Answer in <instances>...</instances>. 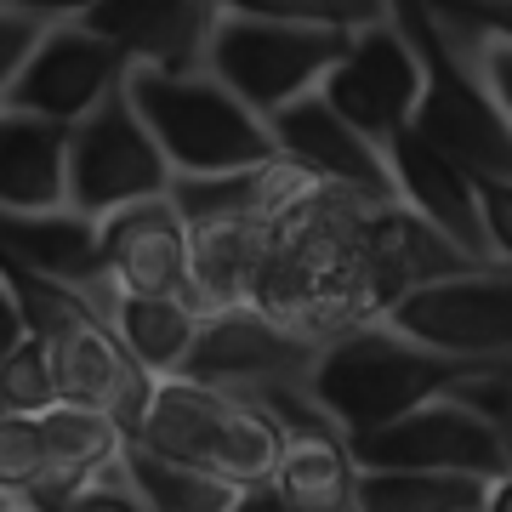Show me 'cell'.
<instances>
[{"instance_id": "4316f807", "label": "cell", "mask_w": 512, "mask_h": 512, "mask_svg": "<svg viewBox=\"0 0 512 512\" xmlns=\"http://www.w3.org/2000/svg\"><path fill=\"white\" fill-rule=\"evenodd\" d=\"M52 478L46 467V444H40V421L23 410H0V490L23 501Z\"/></svg>"}, {"instance_id": "ac0fdd59", "label": "cell", "mask_w": 512, "mask_h": 512, "mask_svg": "<svg viewBox=\"0 0 512 512\" xmlns=\"http://www.w3.org/2000/svg\"><path fill=\"white\" fill-rule=\"evenodd\" d=\"M0 262L69 285V291H80L92 308H97V291L109 285V279H103V256H97V222L69 211V205L0 211Z\"/></svg>"}, {"instance_id": "d6a6232c", "label": "cell", "mask_w": 512, "mask_h": 512, "mask_svg": "<svg viewBox=\"0 0 512 512\" xmlns=\"http://www.w3.org/2000/svg\"><path fill=\"white\" fill-rule=\"evenodd\" d=\"M0 512H12V495H6V490H0Z\"/></svg>"}, {"instance_id": "d4e9b609", "label": "cell", "mask_w": 512, "mask_h": 512, "mask_svg": "<svg viewBox=\"0 0 512 512\" xmlns=\"http://www.w3.org/2000/svg\"><path fill=\"white\" fill-rule=\"evenodd\" d=\"M217 12L245 18H279V23H313V29H365L393 18V0H211Z\"/></svg>"}, {"instance_id": "f1b7e54d", "label": "cell", "mask_w": 512, "mask_h": 512, "mask_svg": "<svg viewBox=\"0 0 512 512\" xmlns=\"http://www.w3.org/2000/svg\"><path fill=\"white\" fill-rule=\"evenodd\" d=\"M40 29H46L40 18H23V12H6V6H0V103H6V86H12V74L23 69V57H29V46L40 40Z\"/></svg>"}, {"instance_id": "52a82bcc", "label": "cell", "mask_w": 512, "mask_h": 512, "mask_svg": "<svg viewBox=\"0 0 512 512\" xmlns=\"http://www.w3.org/2000/svg\"><path fill=\"white\" fill-rule=\"evenodd\" d=\"M376 319L444 359H512V274L473 262L410 285Z\"/></svg>"}, {"instance_id": "e0dca14e", "label": "cell", "mask_w": 512, "mask_h": 512, "mask_svg": "<svg viewBox=\"0 0 512 512\" xmlns=\"http://www.w3.org/2000/svg\"><path fill=\"white\" fill-rule=\"evenodd\" d=\"M97 256L103 279L114 291L131 296H183L188 285V222L177 205L165 200H137L120 205L109 217H97Z\"/></svg>"}, {"instance_id": "277c9868", "label": "cell", "mask_w": 512, "mask_h": 512, "mask_svg": "<svg viewBox=\"0 0 512 512\" xmlns=\"http://www.w3.org/2000/svg\"><path fill=\"white\" fill-rule=\"evenodd\" d=\"M126 103L160 143L171 177H217L245 165L274 160V131L256 109H245L222 80L205 69L160 74V69H126Z\"/></svg>"}, {"instance_id": "7402d4cb", "label": "cell", "mask_w": 512, "mask_h": 512, "mask_svg": "<svg viewBox=\"0 0 512 512\" xmlns=\"http://www.w3.org/2000/svg\"><path fill=\"white\" fill-rule=\"evenodd\" d=\"M35 421H40V444H46V467H52V478H46L35 495H23V501L74 490V484H86L92 473H103V467H114V461L126 456V433H120V421H114L109 410H97V404L52 399Z\"/></svg>"}, {"instance_id": "7a4b0ae2", "label": "cell", "mask_w": 512, "mask_h": 512, "mask_svg": "<svg viewBox=\"0 0 512 512\" xmlns=\"http://www.w3.org/2000/svg\"><path fill=\"white\" fill-rule=\"evenodd\" d=\"M126 444L171 461V467L222 478V484H256V478H274L285 427L256 399L188 382V376H154Z\"/></svg>"}, {"instance_id": "8992f818", "label": "cell", "mask_w": 512, "mask_h": 512, "mask_svg": "<svg viewBox=\"0 0 512 512\" xmlns=\"http://www.w3.org/2000/svg\"><path fill=\"white\" fill-rule=\"evenodd\" d=\"M165 188H171V165L137 120V109L126 103V86H114L97 109H86L69 126V148H63V205L69 211L97 222L120 205L160 200Z\"/></svg>"}, {"instance_id": "5b68a950", "label": "cell", "mask_w": 512, "mask_h": 512, "mask_svg": "<svg viewBox=\"0 0 512 512\" xmlns=\"http://www.w3.org/2000/svg\"><path fill=\"white\" fill-rule=\"evenodd\" d=\"M348 29H313V23H279V18H245L217 12L205 40V74L256 109L262 120L285 103L319 92V80L348 52Z\"/></svg>"}, {"instance_id": "603a6c76", "label": "cell", "mask_w": 512, "mask_h": 512, "mask_svg": "<svg viewBox=\"0 0 512 512\" xmlns=\"http://www.w3.org/2000/svg\"><path fill=\"white\" fill-rule=\"evenodd\" d=\"M490 478L467 473H399V467H359L353 512H478Z\"/></svg>"}, {"instance_id": "30bf717a", "label": "cell", "mask_w": 512, "mask_h": 512, "mask_svg": "<svg viewBox=\"0 0 512 512\" xmlns=\"http://www.w3.org/2000/svg\"><path fill=\"white\" fill-rule=\"evenodd\" d=\"M416 92H421V63H416V46L404 40L399 18L353 29L348 52L336 57V69L319 80V97H325L348 126L365 131L376 148H382L399 126H410Z\"/></svg>"}, {"instance_id": "cb8c5ba5", "label": "cell", "mask_w": 512, "mask_h": 512, "mask_svg": "<svg viewBox=\"0 0 512 512\" xmlns=\"http://www.w3.org/2000/svg\"><path fill=\"white\" fill-rule=\"evenodd\" d=\"M126 473L137 484V495L148 501V512H222L234 484L222 478H205L194 467H171V461L148 456L137 444H126Z\"/></svg>"}, {"instance_id": "9a60e30c", "label": "cell", "mask_w": 512, "mask_h": 512, "mask_svg": "<svg viewBox=\"0 0 512 512\" xmlns=\"http://www.w3.org/2000/svg\"><path fill=\"white\" fill-rule=\"evenodd\" d=\"M456 268H473V256L450 245L433 222L404 211L399 200L365 211V222H359V313L365 319H376L410 285H427V279L456 274Z\"/></svg>"}, {"instance_id": "2e32d148", "label": "cell", "mask_w": 512, "mask_h": 512, "mask_svg": "<svg viewBox=\"0 0 512 512\" xmlns=\"http://www.w3.org/2000/svg\"><path fill=\"white\" fill-rule=\"evenodd\" d=\"M80 23L109 40L126 57V69L188 74L205 69V40H211L217 6L211 0H92Z\"/></svg>"}, {"instance_id": "7c38bea8", "label": "cell", "mask_w": 512, "mask_h": 512, "mask_svg": "<svg viewBox=\"0 0 512 512\" xmlns=\"http://www.w3.org/2000/svg\"><path fill=\"white\" fill-rule=\"evenodd\" d=\"M268 131H274V154L291 160L313 188H336V194H353V200H370V205L393 200L387 154L359 126H348L319 92L268 114Z\"/></svg>"}, {"instance_id": "1f68e13d", "label": "cell", "mask_w": 512, "mask_h": 512, "mask_svg": "<svg viewBox=\"0 0 512 512\" xmlns=\"http://www.w3.org/2000/svg\"><path fill=\"white\" fill-rule=\"evenodd\" d=\"M18 336H23V313H18V296L6 285V274H0V353L12 348Z\"/></svg>"}, {"instance_id": "5bb4252c", "label": "cell", "mask_w": 512, "mask_h": 512, "mask_svg": "<svg viewBox=\"0 0 512 512\" xmlns=\"http://www.w3.org/2000/svg\"><path fill=\"white\" fill-rule=\"evenodd\" d=\"M382 154H387V177H393V200H399L404 211H416L421 222H433V228H439L450 245H461L473 262L507 268V256L495 251L490 234H484L473 177H467L456 160H444L416 126H399L382 143Z\"/></svg>"}, {"instance_id": "83f0119b", "label": "cell", "mask_w": 512, "mask_h": 512, "mask_svg": "<svg viewBox=\"0 0 512 512\" xmlns=\"http://www.w3.org/2000/svg\"><path fill=\"white\" fill-rule=\"evenodd\" d=\"M29 512H148V501L137 495L126 473V456L92 473L86 484H74V490H57V495H40V501H23Z\"/></svg>"}, {"instance_id": "484cf974", "label": "cell", "mask_w": 512, "mask_h": 512, "mask_svg": "<svg viewBox=\"0 0 512 512\" xmlns=\"http://www.w3.org/2000/svg\"><path fill=\"white\" fill-rule=\"evenodd\" d=\"M52 399H57V387H52V359H46V342L23 330L18 342L0 353V410L40 416Z\"/></svg>"}, {"instance_id": "f546056e", "label": "cell", "mask_w": 512, "mask_h": 512, "mask_svg": "<svg viewBox=\"0 0 512 512\" xmlns=\"http://www.w3.org/2000/svg\"><path fill=\"white\" fill-rule=\"evenodd\" d=\"M222 512H291V501L279 495L274 478H256V484H234V495H228Z\"/></svg>"}, {"instance_id": "836d02e7", "label": "cell", "mask_w": 512, "mask_h": 512, "mask_svg": "<svg viewBox=\"0 0 512 512\" xmlns=\"http://www.w3.org/2000/svg\"><path fill=\"white\" fill-rule=\"evenodd\" d=\"M12 512H29V507H23V501H12Z\"/></svg>"}, {"instance_id": "4dcf8cb0", "label": "cell", "mask_w": 512, "mask_h": 512, "mask_svg": "<svg viewBox=\"0 0 512 512\" xmlns=\"http://www.w3.org/2000/svg\"><path fill=\"white\" fill-rule=\"evenodd\" d=\"M6 12H23V18H40V23H63V18H80L92 0H0Z\"/></svg>"}, {"instance_id": "6da1fadb", "label": "cell", "mask_w": 512, "mask_h": 512, "mask_svg": "<svg viewBox=\"0 0 512 512\" xmlns=\"http://www.w3.org/2000/svg\"><path fill=\"white\" fill-rule=\"evenodd\" d=\"M370 200L308 188L274 217V234L262 245L245 308L268 313L279 325L325 342L336 330L359 325V222Z\"/></svg>"}, {"instance_id": "8fae6325", "label": "cell", "mask_w": 512, "mask_h": 512, "mask_svg": "<svg viewBox=\"0 0 512 512\" xmlns=\"http://www.w3.org/2000/svg\"><path fill=\"white\" fill-rule=\"evenodd\" d=\"M120 80H126V57L114 52L103 35H92L80 18H63V23H46L40 40L29 46L23 69L12 74V86H6V109L74 126V120L86 109H97Z\"/></svg>"}, {"instance_id": "d6986e66", "label": "cell", "mask_w": 512, "mask_h": 512, "mask_svg": "<svg viewBox=\"0 0 512 512\" xmlns=\"http://www.w3.org/2000/svg\"><path fill=\"white\" fill-rule=\"evenodd\" d=\"M274 234V217H194L188 222V285L183 302L200 313L239 308L251 296L262 245Z\"/></svg>"}, {"instance_id": "ffe728a7", "label": "cell", "mask_w": 512, "mask_h": 512, "mask_svg": "<svg viewBox=\"0 0 512 512\" xmlns=\"http://www.w3.org/2000/svg\"><path fill=\"white\" fill-rule=\"evenodd\" d=\"M97 313L114 330V342L126 348V359L148 376H177L194 348V330H200V308L183 296H131L103 285Z\"/></svg>"}, {"instance_id": "3957f363", "label": "cell", "mask_w": 512, "mask_h": 512, "mask_svg": "<svg viewBox=\"0 0 512 512\" xmlns=\"http://www.w3.org/2000/svg\"><path fill=\"white\" fill-rule=\"evenodd\" d=\"M473 365H495V359H444V353L404 342L382 319H359L319 342L308 370V399L336 421L342 439H353V433H370V427L416 410L421 399L444 393Z\"/></svg>"}, {"instance_id": "4fadbf2b", "label": "cell", "mask_w": 512, "mask_h": 512, "mask_svg": "<svg viewBox=\"0 0 512 512\" xmlns=\"http://www.w3.org/2000/svg\"><path fill=\"white\" fill-rule=\"evenodd\" d=\"M40 342H46V359H52L57 399L97 404V410H109L120 421V433H131V421L143 410L154 376L126 359V348L114 342V330L103 325V313L92 302H80L52 330H40Z\"/></svg>"}, {"instance_id": "9c48e42d", "label": "cell", "mask_w": 512, "mask_h": 512, "mask_svg": "<svg viewBox=\"0 0 512 512\" xmlns=\"http://www.w3.org/2000/svg\"><path fill=\"white\" fill-rule=\"evenodd\" d=\"M353 467H399V473H467V478H507L512 473V444L507 427L473 416L467 404L421 399L416 410L353 433L348 439Z\"/></svg>"}, {"instance_id": "ba28073f", "label": "cell", "mask_w": 512, "mask_h": 512, "mask_svg": "<svg viewBox=\"0 0 512 512\" xmlns=\"http://www.w3.org/2000/svg\"><path fill=\"white\" fill-rule=\"evenodd\" d=\"M313 353H319L313 336H302V330L279 325V319L239 302V308L200 313L194 348H188L177 376L268 404V399H285V393H308Z\"/></svg>"}, {"instance_id": "44dd1931", "label": "cell", "mask_w": 512, "mask_h": 512, "mask_svg": "<svg viewBox=\"0 0 512 512\" xmlns=\"http://www.w3.org/2000/svg\"><path fill=\"white\" fill-rule=\"evenodd\" d=\"M63 148L69 126L0 103V211L63 205Z\"/></svg>"}]
</instances>
